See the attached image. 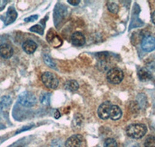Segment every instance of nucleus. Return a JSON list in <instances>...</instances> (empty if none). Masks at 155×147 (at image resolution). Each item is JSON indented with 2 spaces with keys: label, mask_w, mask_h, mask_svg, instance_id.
Instances as JSON below:
<instances>
[{
  "label": "nucleus",
  "mask_w": 155,
  "mask_h": 147,
  "mask_svg": "<svg viewBox=\"0 0 155 147\" xmlns=\"http://www.w3.org/2000/svg\"><path fill=\"white\" fill-rule=\"evenodd\" d=\"M41 102L43 105H50V101H51V94L50 93H43L41 95Z\"/></svg>",
  "instance_id": "18"
},
{
  "label": "nucleus",
  "mask_w": 155,
  "mask_h": 147,
  "mask_svg": "<svg viewBox=\"0 0 155 147\" xmlns=\"http://www.w3.org/2000/svg\"><path fill=\"white\" fill-rule=\"evenodd\" d=\"M71 43L74 46L76 47H81L85 44V38L82 33L80 32H75L73 33L72 37H71Z\"/></svg>",
  "instance_id": "11"
},
{
  "label": "nucleus",
  "mask_w": 155,
  "mask_h": 147,
  "mask_svg": "<svg viewBox=\"0 0 155 147\" xmlns=\"http://www.w3.org/2000/svg\"><path fill=\"white\" fill-rule=\"evenodd\" d=\"M37 48V44L33 41H27L23 44V49L29 54H34Z\"/></svg>",
  "instance_id": "14"
},
{
  "label": "nucleus",
  "mask_w": 155,
  "mask_h": 147,
  "mask_svg": "<svg viewBox=\"0 0 155 147\" xmlns=\"http://www.w3.org/2000/svg\"><path fill=\"white\" fill-rule=\"evenodd\" d=\"M124 72L119 68H113L107 73V80L113 84H118L124 80Z\"/></svg>",
  "instance_id": "4"
},
{
  "label": "nucleus",
  "mask_w": 155,
  "mask_h": 147,
  "mask_svg": "<svg viewBox=\"0 0 155 147\" xmlns=\"http://www.w3.org/2000/svg\"><path fill=\"white\" fill-rule=\"evenodd\" d=\"M122 115H123V112H122L121 109L118 105H111L110 111H109V118L110 119L116 121V120H118L122 117Z\"/></svg>",
  "instance_id": "13"
},
{
  "label": "nucleus",
  "mask_w": 155,
  "mask_h": 147,
  "mask_svg": "<svg viewBox=\"0 0 155 147\" xmlns=\"http://www.w3.org/2000/svg\"><path fill=\"white\" fill-rule=\"evenodd\" d=\"M61 115H60V112H58V110L55 111V114H54V117L55 119H58V118L60 117Z\"/></svg>",
  "instance_id": "29"
},
{
  "label": "nucleus",
  "mask_w": 155,
  "mask_h": 147,
  "mask_svg": "<svg viewBox=\"0 0 155 147\" xmlns=\"http://www.w3.org/2000/svg\"><path fill=\"white\" fill-rule=\"evenodd\" d=\"M151 20H152V22H153V24L155 25V11H154V12H152V14H151Z\"/></svg>",
  "instance_id": "28"
},
{
  "label": "nucleus",
  "mask_w": 155,
  "mask_h": 147,
  "mask_svg": "<svg viewBox=\"0 0 155 147\" xmlns=\"http://www.w3.org/2000/svg\"><path fill=\"white\" fill-rule=\"evenodd\" d=\"M64 88L67 90H68V91H75L78 89L79 85H78V83L76 81H74V80H70V81H68L65 83Z\"/></svg>",
  "instance_id": "17"
},
{
  "label": "nucleus",
  "mask_w": 155,
  "mask_h": 147,
  "mask_svg": "<svg viewBox=\"0 0 155 147\" xmlns=\"http://www.w3.org/2000/svg\"><path fill=\"white\" fill-rule=\"evenodd\" d=\"M108 9L113 13H117L119 11L118 5L114 2H109L107 3Z\"/></svg>",
  "instance_id": "20"
},
{
  "label": "nucleus",
  "mask_w": 155,
  "mask_h": 147,
  "mask_svg": "<svg viewBox=\"0 0 155 147\" xmlns=\"http://www.w3.org/2000/svg\"><path fill=\"white\" fill-rule=\"evenodd\" d=\"M137 75L141 81H150V79L152 78V75L150 72L146 68L140 69L137 72Z\"/></svg>",
  "instance_id": "15"
},
{
  "label": "nucleus",
  "mask_w": 155,
  "mask_h": 147,
  "mask_svg": "<svg viewBox=\"0 0 155 147\" xmlns=\"http://www.w3.org/2000/svg\"><path fill=\"white\" fill-rule=\"evenodd\" d=\"M30 30L32 32L38 33L39 34H41V35H42L43 33H44V29H43V27L41 25H35V26H33L32 27H30Z\"/></svg>",
  "instance_id": "23"
},
{
  "label": "nucleus",
  "mask_w": 155,
  "mask_h": 147,
  "mask_svg": "<svg viewBox=\"0 0 155 147\" xmlns=\"http://www.w3.org/2000/svg\"><path fill=\"white\" fill-rule=\"evenodd\" d=\"M51 147H61V142L59 140H54L51 143Z\"/></svg>",
  "instance_id": "25"
},
{
  "label": "nucleus",
  "mask_w": 155,
  "mask_h": 147,
  "mask_svg": "<svg viewBox=\"0 0 155 147\" xmlns=\"http://www.w3.org/2000/svg\"><path fill=\"white\" fill-rule=\"evenodd\" d=\"M47 41H48V42L54 48L60 47L62 45V43H63L61 38V37L58 35V33L53 30H50L49 32L48 33V35H47Z\"/></svg>",
  "instance_id": "6"
},
{
  "label": "nucleus",
  "mask_w": 155,
  "mask_h": 147,
  "mask_svg": "<svg viewBox=\"0 0 155 147\" xmlns=\"http://www.w3.org/2000/svg\"><path fill=\"white\" fill-rule=\"evenodd\" d=\"M81 142L82 136L80 135H74L66 140L65 147H80Z\"/></svg>",
  "instance_id": "9"
},
{
  "label": "nucleus",
  "mask_w": 155,
  "mask_h": 147,
  "mask_svg": "<svg viewBox=\"0 0 155 147\" xmlns=\"http://www.w3.org/2000/svg\"><path fill=\"white\" fill-rule=\"evenodd\" d=\"M13 54V49L9 44H3L0 46V56L5 59H9Z\"/></svg>",
  "instance_id": "10"
},
{
  "label": "nucleus",
  "mask_w": 155,
  "mask_h": 147,
  "mask_svg": "<svg viewBox=\"0 0 155 147\" xmlns=\"http://www.w3.org/2000/svg\"><path fill=\"white\" fill-rule=\"evenodd\" d=\"M37 19H38V16H37V15H35V16H31L28 18H26V19H24V21L25 22H34V21H35V20H37Z\"/></svg>",
  "instance_id": "24"
},
{
  "label": "nucleus",
  "mask_w": 155,
  "mask_h": 147,
  "mask_svg": "<svg viewBox=\"0 0 155 147\" xmlns=\"http://www.w3.org/2000/svg\"><path fill=\"white\" fill-rule=\"evenodd\" d=\"M135 147H137V146H135Z\"/></svg>",
  "instance_id": "30"
},
{
  "label": "nucleus",
  "mask_w": 155,
  "mask_h": 147,
  "mask_svg": "<svg viewBox=\"0 0 155 147\" xmlns=\"http://www.w3.org/2000/svg\"><path fill=\"white\" fill-rule=\"evenodd\" d=\"M141 47L146 52H151L155 50V38L152 36H147L142 40Z\"/></svg>",
  "instance_id": "7"
},
{
  "label": "nucleus",
  "mask_w": 155,
  "mask_h": 147,
  "mask_svg": "<svg viewBox=\"0 0 155 147\" xmlns=\"http://www.w3.org/2000/svg\"><path fill=\"white\" fill-rule=\"evenodd\" d=\"M104 147H117V142L113 138H108L105 140Z\"/></svg>",
  "instance_id": "21"
},
{
  "label": "nucleus",
  "mask_w": 155,
  "mask_h": 147,
  "mask_svg": "<svg viewBox=\"0 0 155 147\" xmlns=\"http://www.w3.org/2000/svg\"><path fill=\"white\" fill-rule=\"evenodd\" d=\"M12 104V99L9 96H3L0 98V109H8Z\"/></svg>",
  "instance_id": "16"
},
{
  "label": "nucleus",
  "mask_w": 155,
  "mask_h": 147,
  "mask_svg": "<svg viewBox=\"0 0 155 147\" xmlns=\"http://www.w3.org/2000/svg\"><path fill=\"white\" fill-rule=\"evenodd\" d=\"M19 102L25 107H32L37 103V98L33 93L30 91H24L19 96Z\"/></svg>",
  "instance_id": "3"
},
{
  "label": "nucleus",
  "mask_w": 155,
  "mask_h": 147,
  "mask_svg": "<svg viewBox=\"0 0 155 147\" xmlns=\"http://www.w3.org/2000/svg\"><path fill=\"white\" fill-rule=\"evenodd\" d=\"M147 132V128L144 124L136 123L128 126L127 128V134L129 137L133 139H141Z\"/></svg>",
  "instance_id": "1"
},
{
  "label": "nucleus",
  "mask_w": 155,
  "mask_h": 147,
  "mask_svg": "<svg viewBox=\"0 0 155 147\" xmlns=\"http://www.w3.org/2000/svg\"><path fill=\"white\" fill-rule=\"evenodd\" d=\"M111 103L109 102H103L98 109V116L101 119H108L109 118V111L111 108Z\"/></svg>",
  "instance_id": "8"
},
{
  "label": "nucleus",
  "mask_w": 155,
  "mask_h": 147,
  "mask_svg": "<svg viewBox=\"0 0 155 147\" xmlns=\"http://www.w3.org/2000/svg\"><path fill=\"white\" fill-rule=\"evenodd\" d=\"M144 147H155V137H147L144 142Z\"/></svg>",
  "instance_id": "22"
},
{
  "label": "nucleus",
  "mask_w": 155,
  "mask_h": 147,
  "mask_svg": "<svg viewBox=\"0 0 155 147\" xmlns=\"http://www.w3.org/2000/svg\"><path fill=\"white\" fill-rule=\"evenodd\" d=\"M17 18V12L15 10L13 7H9L8 9L7 12H6V16H5V19H4V23L5 24L7 25L11 24L15 21Z\"/></svg>",
  "instance_id": "12"
},
{
  "label": "nucleus",
  "mask_w": 155,
  "mask_h": 147,
  "mask_svg": "<svg viewBox=\"0 0 155 147\" xmlns=\"http://www.w3.org/2000/svg\"><path fill=\"white\" fill-rule=\"evenodd\" d=\"M67 14V8L61 3L57 4L54 10V20L55 26L58 27V23H61Z\"/></svg>",
  "instance_id": "5"
},
{
  "label": "nucleus",
  "mask_w": 155,
  "mask_h": 147,
  "mask_svg": "<svg viewBox=\"0 0 155 147\" xmlns=\"http://www.w3.org/2000/svg\"><path fill=\"white\" fill-rule=\"evenodd\" d=\"M41 81L47 88H51V89L57 88L59 84L58 77L54 73L49 71H46L41 76Z\"/></svg>",
  "instance_id": "2"
},
{
  "label": "nucleus",
  "mask_w": 155,
  "mask_h": 147,
  "mask_svg": "<svg viewBox=\"0 0 155 147\" xmlns=\"http://www.w3.org/2000/svg\"><path fill=\"white\" fill-rule=\"evenodd\" d=\"M68 2L72 5H77L80 3V1L79 0H68Z\"/></svg>",
  "instance_id": "26"
},
{
  "label": "nucleus",
  "mask_w": 155,
  "mask_h": 147,
  "mask_svg": "<svg viewBox=\"0 0 155 147\" xmlns=\"http://www.w3.org/2000/svg\"><path fill=\"white\" fill-rule=\"evenodd\" d=\"M7 1H0V11L4 9L5 6V3H7Z\"/></svg>",
  "instance_id": "27"
},
{
  "label": "nucleus",
  "mask_w": 155,
  "mask_h": 147,
  "mask_svg": "<svg viewBox=\"0 0 155 147\" xmlns=\"http://www.w3.org/2000/svg\"><path fill=\"white\" fill-rule=\"evenodd\" d=\"M44 63L46 64L48 67H51V68L57 70L56 64H55V63L54 62L53 60L51 59V58L48 55H47V54L44 55Z\"/></svg>",
  "instance_id": "19"
}]
</instances>
